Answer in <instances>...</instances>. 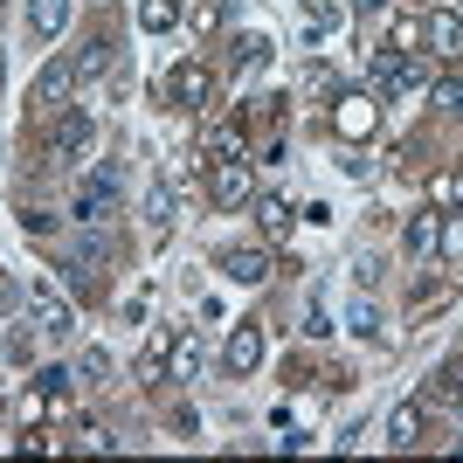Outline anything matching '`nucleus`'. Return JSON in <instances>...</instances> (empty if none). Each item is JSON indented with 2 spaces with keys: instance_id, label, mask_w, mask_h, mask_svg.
Segmentation results:
<instances>
[{
  "instance_id": "nucleus-13",
  "label": "nucleus",
  "mask_w": 463,
  "mask_h": 463,
  "mask_svg": "<svg viewBox=\"0 0 463 463\" xmlns=\"http://www.w3.org/2000/svg\"><path fill=\"white\" fill-rule=\"evenodd\" d=\"M166 360H174V339H166V332H153V339H146V353H138V381H159V373H166Z\"/></svg>"
},
{
  "instance_id": "nucleus-12",
  "label": "nucleus",
  "mask_w": 463,
  "mask_h": 463,
  "mask_svg": "<svg viewBox=\"0 0 463 463\" xmlns=\"http://www.w3.org/2000/svg\"><path fill=\"white\" fill-rule=\"evenodd\" d=\"M62 21H70V0H28V28H35L42 42L62 35Z\"/></svg>"
},
{
  "instance_id": "nucleus-16",
  "label": "nucleus",
  "mask_w": 463,
  "mask_h": 463,
  "mask_svg": "<svg viewBox=\"0 0 463 463\" xmlns=\"http://www.w3.org/2000/svg\"><path fill=\"white\" fill-rule=\"evenodd\" d=\"M138 21L153 35H166V28H180V0H138Z\"/></svg>"
},
{
  "instance_id": "nucleus-21",
  "label": "nucleus",
  "mask_w": 463,
  "mask_h": 463,
  "mask_svg": "<svg viewBox=\"0 0 463 463\" xmlns=\"http://www.w3.org/2000/svg\"><path fill=\"white\" fill-rule=\"evenodd\" d=\"M97 70H111V42H83V56H77V83L97 77Z\"/></svg>"
},
{
  "instance_id": "nucleus-14",
  "label": "nucleus",
  "mask_w": 463,
  "mask_h": 463,
  "mask_svg": "<svg viewBox=\"0 0 463 463\" xmlns=\"http://www.w3.org/2000/svg\"><path fill=\"white\" fill-rule=\"evenodd\" d=\"M70 83H77V62H49V70H42V83H35V104H56Z\"/></svg>"
},
{
  "instance_id": "nucleus-3",
  "label": "nucleus",
  "mask_w": 463,
  "mask_h": 463,
  "mask_svg": "<svg viewBox=\"0 0 463 463\" xmlns=\"http://www.w3.org/2000/svg\"><path fill=\"white\" fill-rule=\"evenodd\" d=\"M373 83H381V97H408V90H422V83H429V62L381 49V56H373Z\"/></svg>"
},
{
  "instance_id": "nucleus-10",
  "label": "nucleus",
  "mask_w": 463,
  "mask_h": 463,
  "mask_svg": "<svg viewBox=\"0 0 463 463\" xmlns=\"http://www.w3.org/2000/svg\"><path fill=\"white\" fill-rule=\"evenodd\" d=\"M222 270H229V284H263V277H270V256L263 250H229Z\"/></svg>"
},
{
  "instance_id": "nucleus-19",
  "label": "nucleus",
  "mask_w": 463,
  "mask_h": 463,
  "mask_svg": "<svg viewBox=\"0 0 463 463\" xmlns=\"http://www.w3.org/2000/svg\"><path fill=\"white\" fill-rule=\"evenodd\" d=\"M166 373H174V381H194V373H201V346H194V339H174V360H166Z\"/></svg>"
},
{
  "instance_id": "nucleus-29",
  "label": "nucleus",
  "mask_w": 463,
  "mask_h": 463,
  "mask_svg": "<svg viewBox=\"0 0 463 463\" xmlns=\"http://www.w3.org/2000/svg\"><path fill=\"white\" fill-rule=\"evenodd\" d=\"M0 83H7V62H0Z\"/></svg>"
},
{
  "instance_id": "nucleus-7",
  "label": "nucleus",
  "mask_w": 463,
  "mask_h": 463,
  "mask_svg": "<svg viewBox=\"0 0 463 463\" xmlns=\"http://www.w3.org/2000/svg\"><path fill=\"white\" fill-rule=\"evenodd\" d=\"M422 42H429V56H463V21L449 14V7H436V14L422 21Z\"/></svg>"
},
{
  "instance_id": "nucleus-24",
  "label": "nucleus",
  "mask_w": 463,
  "mask_h": 463,
  "mask_svg": "<svg viewBox=\"0 0 463 463\" xmlns=\"http://www.w3.org/2000/svg\"><path fill=\"white\" fill-rule=\"evenodd\" d=\"M436 387H443V394H463V353H457V360H449L443 373H436Z\"/></svg>"
},
{
  "instance_id": "nucleus-27",
  "label": "nucleus",
  "mask_w": 463,
  "mask_h": 463,
  "mask_svg": "<svg viewBox=\"0 0 463 463\" xmlns=\"http://www.w3.org/2000/svg\"><path fill=\"white\" fill-rule=\"evenodd\" d=\"M353 7H360V14H381V7H387V0H353Z\"/></svg>"
},
{
  "instance_id": "nucleus-2",
  "label": "nucleus",
  "mask_w": 463,
  "mask_h": 463,
  "mask_svg": "<svg viewBox=\"0 0 463 463\" xmlns=\"http://www.w3.org/2000/svg\"><path fill=\"white\" fill-rule=\"evenodd\" d=\"M28 318H35L49 339H70V332H77V311L62 305V290H56V284H42V277L28 284Z\"/></svg>"
},
{
  "instance_id": "nucleus-11",
  "label": "nucleus",
  "mask_w": 463,
  "mask_h": 463,
  "mask_svg": "<svg viewBox=\"0 0 463 463\" xmlns=\"http://www.w3.org/2000/svg\"><path fill=\"white\" fill-rule=\"evenodd\" d=\"M415 436H422V408H415V402L387 408V443H394V449H408Z\"/></svg>"
},
{
  "instance_id": "nucleus-17",
  "label": "nucleus",
  "mask_w": 463,
  "mask_h": 463,
  "mask_svg": "<svg viewBox=\"0 0 463 463\" xmlns=\"http://www.w3.org/2000/svg\"><path fill=\"white\" fill-rule=\"evenodd\" d=\"M146 222H153V229H159V235L174 229V187H166V180H159V187H153V194H146Z\"/></svg>"
},
{
  "instance_id": "nucleus-6",
  "label": "nucleus",
  "mask_w": 463,
  "mask_h": 463,
  "mask_svg": "<svg viewBox=\"0 0 463 463\" xmlns=\"http://www.w3.org/2000/svg\"><path fill=\"white\" fill-rule=\"evenodd\" d=\"M90 138H97V118L90 111H62L56 132H49V159H77Z\"/></svg>"
},
{
  "instance_id": "nucleus-23",
  "label": "nucleus",
  "mask_w": 463,
  "mask_h": 463,
  "mask_svg": "<svg viewBox=\"0 0 463 463\" xmlns=\"http://www.w3.org/2000/svg\"><path fill=\"white\" fill-rule=\"evenodd\" d=\"M443 256H449V263H463V214H449V222H443Z\"/></svg>"
},
{
  "instance_id": "nucleus-26",
  "label": "nucleus",
  "mask_w": 463,
  "mask_h": 463,
  "mask_svg": "<svg viewBox=\"0 0 463 463\" xmlns=\"http://www.w3.org/2000/svg\"><path fill=\"white\" fill-rule=\"evenodd\" d=\"M28 353H35V339H28V332L14 326V332H7V360H28Z\"/></svg>"
},
{
  "instance_id": "nucleus-1",
  "label": "nucleus",
  "mask_w": 463,
  "mask_h": 463,
  "mask_svg": "<svg viewBox=\"0 0 463 463\" xmlns=\"http://www.w3.org/2000/svg\"><path fill=\"white\" fill-rule=\"evenodd\" d=\"M118 187H125L118 166H97L90 180H77V201H70L77 229H104V222H111V214H118Z\"/></svg>"
},
{
  "instance_id": "nucleus-4",
  "label": "nucleus",
  "mask_w": 463,
  "mask_h": 463,
  "mask_svg": "<svg viewBox=\"0 0 463 463\" xmlns=\"http://www.w3.org/2000/svg\"><path fill=\"white\" fill-rule=\"evenodd\" d=\"M214 208H242V201H256V174H250V159L229 153V159H214Z\"/></svg>"
},
{
  "instance_id": "nucleus-25",
  "label": "nucleus",
  "mask_w": 463,
  "mask_h": 463,
  "mask_svg": "<svg viewBox=\"0 0 463 463\" xmlns=\"http://www.w3.org/2000/svg\"><path fill=\"white\" fill-rule=\"evenodd\" d=\"M436 104H443V111H457V118H463V83H436Z\"/></svg>"
},
{
  "instance_id": "nucleus-18",
  "label": "nucleus",
  "mask_w": 463,
  "mask_h": 463,
  "mask_svg": "<svg viewBox=\"0 0 463 463\" xmlns=\"http://www.w3.org/2000/svg\"><path fill=\"white\" fill-rule=\"evenodd\" d=\"M339 132H353V138L373 132V104L367 97H346V104H339Z\"/></svg>"
},
{
  "instance_id": "nucleus-28",
  "label": "nucleus",
  "mask_w": 463,
  "mask_h": 463,
  "mask_svg": "<svg viewBox=\"0 0 463 463\" xmlns=\"http://www.w3.org/2000/svg\"><path fill=\"white\" fill-rule=\"evenodd\" d=\"M449 194H457V201H463V174H457V180H449Z\"/></svg>"
},
{
  "instance_id": "nucleus-20",
  "label": "nucleus",
  "mask_w": 463,
  "mask_h": 463,
  "mask_svg": "<svg viewBox=\"0 0 463 463\" xmlns=\"http://www.w3.org/2000/svg\"><path fill=\"white\" fill-rule=\"evenodd\" d=\"M256 222H263L270 235H284V229H290V208L277 201V194H256Z\"/></svg>"
},
{
  "instance_id": "nucleus-9",
  "label": "nucleus",
  "mask_w": 463,
  "mask_h": 463,
  "mask_svg": "<svg viewBox=\"0 0 463 463\" xmlns=\"http://www.w3.org/2000/svg\"><path fill=\"white\" fill-rule=\"evenodd\" d=\"M443 250V214H408V256H436Z\"/></svg>"
},
{
  "instance_id": "nucleus-22",
  "label": "nucleus",
  "mask_w": 463,
  "mask_h": 463,
  "mask_svg": "<svg viewBox=\"0 0 463 463\" xmlns=\"http://www.w3.org/2000/svg\"><path fill=\"white\" fill-rule=\"evenodd\" d=\"M229 49H235V62H242V70H256V62L270 56V42H263V35H235Z\"/></svg>"
},
{
  "instance_id": "nucleus-8",
  "label": "nucleus",
  "mask_w": 463,
  "mask_h": 463,
  "mask_svg": "<svg viewBox=\"0 0 463 463\" xmlns=\"http://www.w3.org/2000/svg\"><path fill=\"white\" fill-rule=\"evenodd\" d=\"M222 360H229V373H250L256 360H263V326H235L229 346H222Z\"/></svg>"
},
{
  "instance_id": "nucleus-15",
  "label": "nucleus",
  "mask_w": 463,
  "mask_h": 463,
  "mask_svg": "<svg viewBox=\"0 0 463 463\" xmlns=\"http://www.w3.org/2000/svg\"><path fill=\"white\" fill-rule=\"evenodd\" d=\"M77 381L83 387H104V381H111V353H104V346H83L77 353Z\"/></svg>"
},
{
  "instance_id": "nucleus-5",
  "label": "nucleus",
  "mask_w": 463,
  "mask_h": 463,
  "mask_svg": "<svg viewBox=\"0 0 463 463\" xmlns=\"http://www.w3.org/2000/svg\"><path fill=\"white\" fill-rule=\"evenodd\" d=\"M166 97H174L180 111H208V97H214V77H208V62H180L174 77H166Z\"/></svg>"
}]
</instances>
